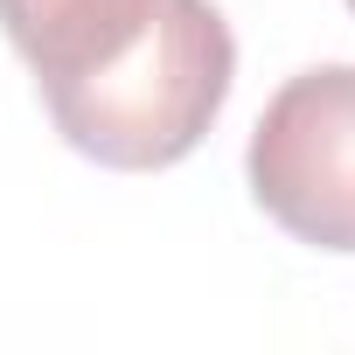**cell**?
<instances>
[{
    "label": "cell",
    "mask_w": 355,
    "mask_h": 355,
    "mask_svg": "<svg viewBox=\"0 0 355 355\" xmlns=\"http://www.w3.org/2000/svg\"><path fill=\"white\" fill-rule=\"evenodd\" d=\"M230 77H237L230 21L209 0H160V21L119 70L49 91L42 105L84 160L119 167V174H153V167L189 160L209 139L230 98Z\"/></svg>",
    "instance_id": "obj_1"
},
{
    "label": "cell",
    "mask_w": 355,
    "mask_h": 355,
    "mask_svg": "<svg viewBox=\"0 0 355 355\" xmlns=\"http://www.w3.org/2000/svg\"><path fill=\"white\" fill-rule=\"evenodd\" d=\"M244 174L286 237L313 251H355V63L286 77L258 112Z\"/></svg>",
    "instance_id": "obj_2"
},
{
    "label": "cell",
    "mask_w": 355,
    "mask_h": 355,
    "mask_svg": "<svg viewBox=\"0 0 355 355\" xmlns=\"http://www.w3.org/2000/svg\"><path fill=\"white\" fill-rule=\"evenodd\" d=\"M153 21L160 0H0V28L35 70L42 98L119 70Z\"/></svg>",
    "instance_id": "obj_3"
},
{
    "label": "cell",
    "mask_w": 355,
    "mask_h": 355,
    "mask_svg": "<svg viewBox=\"0 0 355 355\" xmlns=\"http://www.w3.org/2000/svg\"><path fill=\"white\" fill-rule=\"evenodd\" d=\"M348 15H355V0H348Z\"/></svg>",
    "instance_id": "obj_4"
}]
</instances>
